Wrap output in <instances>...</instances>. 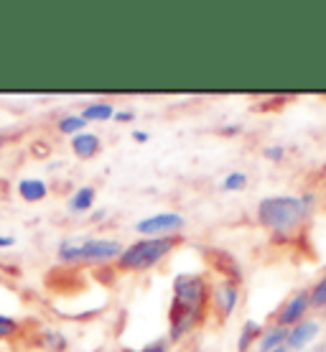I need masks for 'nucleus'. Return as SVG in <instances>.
<instances>
[{
	"label": "nucleus",
	"mask_w": 326,
	"mask_h": 352,
	"mask_svg": "<svg viewBox=\"0 0 326 352\" xmlns=\"http://www.w3.org/2000/svg\"><path fill=\"white\" fill-rule=\"evenodd\" d=\"M123 250V243L113 238H67L56 248V258L67 265L110 263V261H117Z\"/></svg>",
	"instance_id": "nucleus-1"
},
{
	"label": "nucleus",
	"mask_w": 326,
	"mask_h": 352,
	"mask_svg": "<svg viewBox=\"0 0 326 352\" xmlns=\"http://www.w3.org/2000/svg\"><path fill=\"white\" fill-rule=\"evenodd\" d=\"M306 212L309 210L301 197L275 194V197H265L263 202L257 204V222L273 232H291L301 225Z\"/></svg>",
	"instance_id": "nucleus-2"
},
{
	"label": "nucleus",
	"mask_w": 326,
	"mask_h": 352,
	"mask_svg": "<svg viewBox=\"0 0 326 352\" xmlns=\"http://www.w3.org/2000/svg\"><path fill=\"white\" fill-rule=\"evenodd\" d=\"M181 243L178 235H166V238H141L125 245V250L117 258V268L125 273H141L159 265L163 258Z\"/></svg>",
	"instance_id": "nucleus-3"
},
{
	"label": "nucleus",
	"mask_w": 326,
	"mask_h": 352,
	"mask_svg": "<svg viewBox=\"0 0 326 352\" xmlns=\"http://www.w3.org/2000/svg\"><path fill=\"white\" fill-rule=\"evenodd\" d=\"M204 319H207V309L204 307H194V304H186L181 299H171V307H168V340H171V344L181 342L186 335H191Z\"/></svg>",
	"instance_id": "nucleus-4"
},
{
	"label": "nucleus",
	"mask_w": 326,
	"mask_h": 352,
	"mask_svg": "<svg viewBox=\"0 0 326 352\" xmlns=\"http://www.w3.org/2000/svg\"><path fill=\"white\" fill-rule=\"evenodd\" d=\"M174 299H181L194 307H209V281L204 273H178L174 278Z\"/></svg>",
	"instance_id": "nucleus-5"
},
{
	"label": "nucleus",
	"mask_w": 326,
	"mask_h": 352,
	"mask_svg": "<svg viewBox=\"0 0 326 352\" xmlns=\"http://www.w3.org/2000/svg\"><path fill=\"white\" fill-rule=\"evenodd\" d=\"M186 228L184 214L178 212H159L135 222V232H141L143 238H166V235H178Z\"/></svg>",
	"instance_id": "nucleus-6"
},
{
	"label": "nucleus",
	"mask_w": 326,
	"mask_h": 352,
	"mask_svg": "<svg viewBox=\"0 0 326 352\" xmlns=\"http://www.w3.org/2000/svg\"><path fill=\"white\" fill-rule=\"evenodd\" d=\"M237 301H240V283L232 281V278H222L212 291V307H214V314L220 322H227L232 314H235V309H237Z\"/></svg>",
	"instance_id": "nucleus-7"
},
{
	"label": "nucleus",
	"mask_w": 326,
	"mask_h": 352,
	"mask_svg": "<svg viewBox=\"0 0 326 352\" xmlns=\"http://www.w3.org/2000/svg\"><path fill=\"white\" fill-rule=\"evenodd\" d=\"M311 309V289H301L296 291L291 299L281 307V311L275 314V324L281 327H296L306 319V311Z\"/></svg>",
	"instance_id": "nucleus-8"
},
{
	"label": "nucleus",
	"mask_w": 326,
	"mask_h": 352,
	"mask_svg": "<svg viewBox=\"0 0 326 352\" xmlns=\"http://www.w3.org/2000/svg\"><path fill=\"white\" fill-rule=\"evenodd\" d=\"M318 332H321V324H318V322H314V319H303L301 324L288 329L286 350H303V347H309V344L318 337Z\"/></svg>",
	"instance_id": "nucleus-9"
},
{
	"label": "nucleus",
	"mask_w": 326,
	"mask_h": 352,
	"mask_svg": "<svg viewBox=\"0 0 326 352\" xmlns=\"http://www.w3.org/2000/svg\"><path fill=\"white\" fill-rule=\"evenodd\" d=\"M100 148H102V141H100V135L97 133H80V135H74L71 138V151H74V156L82 161H89V159H95L100 153Z\"/></svg>",
	"instance_id": "nucleus-10"
},
{
	"label": "nucleus",
	"mask_w": 326,
	"mask_h": 352,
	"mask_svg": "<svg viewBox=\"0 0 326 352\" xmlns=\"http://www.w3.org/2000/svg\"><path fill=\"white\" fill-rule=\"evenodd\" d=\"M286 340H288V327L281 324H270L263 327V335L257 340V352H273L278 347H286Z\"/></svg>",
	"instance_id": "nucleus-11"
},
{
	"label": "nucleus",
	"mask_w": 326,
	"mask_h": 352,
	"mask_svg": "<svg viewBox=\"0 0 326 352\" xmlns=\"http://www.w3.org/2000/svg\"><path fill=\"white\" fill-rule=\"evenodd\" d=\"M18 197L28 204H36V202H44L46 197H49V184H46L44 179H21L18 182Z\"/></svg>",
	"instance_id": "nucleus-12"
},
{
	"label": "nucleus",
	"mask_w": 326,
	"mask_h": 352,
	"mask_svg": "<svg viewBox=\"0 0 326 352\" xmlns=\"http://www.w3.org/2000/svg\"><path fill=\"white\" fill-rule=\"evenodd\" d=\"M95 199H97L95 186H80V189L69 197V204H67V207H69L71 214H84V212H92Z\"/></svg>",
	"instance_id": "nucleus-13"
},
{
	"label": "nucleus",
	"mask_w": 326,
	"mask_h": 352,
	"mask_svg": "<svg viewBox=\"0 0 326 352\" xmlns=\"http://www.w3.org/2000/svg\"><path fill=\"white\" fill-rule=\"evenodd\" d=\"M80 115L87 123H105V120L115 118V105L107 102V100H102V102H89V105L82 107Z\"/></svg>",
	"instance_id": "nucleus-14"
},
{
	"label": "nucleus",
	"mask_w": 326,
	"mask_h": 352,
	"mask_svg": "<svg viewBox=\"0 0 326 352\" xmlns=\"http://www.w3.org/2000/svg\"><path fill=\"white\" fill-rule=\"evenodd\" d=\"M56 131L62 133V135H80V133L87 131V120L82 118V115L71 113V115H64V118H59V123H56Z\"/></svg>",
	"instance_id": "nucleus-15"
},
{
	"label": "nucleus",
	"mask_w": 326,
	"mask_h": 352,
	"mask_svg": "<svg viewBox=\"0 0 326 352\" xmlns=\"http://www.w3.org/2000/svg\"><path fill=\"white\" fill-rule=\"evenodd\" d=\"M260 335H263V327L257 324V322H245L242 332H240V340H237V352H250L253 342L257 344Z\"/></svg>",
	"instance_id": "nucleus-16"
},
{
	"label": "nucleus",
	"mask_w": 326,
	"mask_h": 352,
	"mask_svg": "<svg viewBox=\"0 0 326 352\" xmlns=\"http://www.w3.org/2000/svg\"><path fill=\"white\" fill-rule=\"evenodd\" d=\"M44 347L49 352H64L67 350V337L56 329H44Z\"/></svg>",
	"instance_id": "nucleus-17"
},
{
	"label": "nucleus",
	"mask_w": 326,
	"mask_h": 352,
	"mask_svg": "<svg viewBox=\"0 0 326 352\" xmlns=\"http://www.w3.org/2000/svg\"><path fill=\"white\" fill-rule=\"evenodd\" d=\"M247 186V174L245 171H229L224 179H222V189L224 192H240Z\"/></svg>",
	"instance_id": "nucleus-18"
},
{
	"label": "nucleus",
	"mask_w": 326,
	"mask_h": 352,
	"mask_svg": "<svg viewBox=\"0 0 326 352\" xmlns=\"http://www.w3.org/2000/svg\"><path fill=\"white\" fill-rule=\"evenodd\" d=\"M311 307H316V309L326 307V273L311 286Z\"/></svg>",
	"instance_id": "nucleus-19"
},
{
	"label": "nucleus",
	"mask_w": 326,
	"mask_h": 352,
	"mask_svg": "<svg viewBox=\"0 0 326 352\" xmlns=\"http://www.w3.org/2000/svg\"><path fill=\"white\" fill-rule=\"evenodd\" d=\"M18 332H21V324H18L16 319L0 314V340H10V337H16Z\"/></svg>",
	"instance_id": "nucleus-20"
},
{
	"label": "nucleus",
	"mask_w": 326,
	"mask_h": 352,
	"mask_svg": "<svg viewBox=\"0 0 326 352\" xmlns=\"http://www.w3.org/2000/svg\"><path fill=\"white\" fill-rule=\"evenodd\" d=\"M168 347H171V340H168V337H159V340H153V342L145 344L141 352H168Z\"/></svg>",
	"instance_id": "nucleus-21"
},
{
	"label": "nucleus",
	"mask_w": 326,
	"mask_h": 352,
	"mask_svg": "<svg viewBox=\"0 0 326 352\" xmlns=\"http://www.w3.org/2000/svg\"><path fill=\"white\" fill-rule=\"evenodd\" d=\"M263 153L268 161H281L283 156H286V146H268Z\"/></svg>",
	"instance_id": "nucleus-22"
},
{
	"label": "nucleus",
	"mask_w": 326,
	"mask_h": 352,
	"mask_svg": "<svg viewBox=\"0 0 326 352\" xmlns=\"http://www.w3.org/2000/svg\"><path fill=\"white\" fill-rule=\"evenodd\" d=\"M132 118H135V115H132L130 110H120V113H115V120H117V123H130Z\"/></svg>",
	"instance_id": "nucleus-23"
},
{
	"label": "nucleus",
	"mask_w": 326,
	"mask_h": 352,
	"mask_svg": "<svg viewBox=\"0 0 326 352\" xmlns=\"http://www.w3.org/2000/svg\"><path fill=\"white\" fill-rule=\"evenodd\" d=\"M16 245V238L13 235H0V248H10Z\"/></svg>",
	"instance_id": "nucleus-24"
},
{
	"label": "nucleus",
	"mask_w": 326,
	"mask_h": 352,
	"mask_svg": "<svg viewBox=\"0 0 326 352\" xmlns=\"http://www.w3.org/2000/svg\"><path fill=\"white\" fill-rule=\"evenodd\" d=\"M132 141L145 143V141H148V133H145V131H132Z\"/></svg>",
	"instance_id": "nucleus-25"
},
{
	"label": "nucleus",
	"mask_w": 326,
	"mask_h": 352,
	"mask_svg": "<svg viewBox=\"0 0 326 352\" xmlns=\"http://www.w3.org/2000/svg\"><path fill=\"white\" fill-rule=\"evenodd\" d=\"M105 210H97V212H92V220H105Z\"/></svg>",
	"instance_id": "nucleus-26"
},
{
	"label": "nucleus",
	"mask_w": 326,
	"mask_h": 352,
	"mask_svg": "<svg viewBox=\"0 0 326 352\" xmlns=\"http://www.w3.org/2000/svg\"><path fill=\"white\" fill-rule=\"evenodd\" d=\"M191 352H199V350H191Z\"/></svg>",
	"instance_id": "nucleus-27"
}]
</instances>
